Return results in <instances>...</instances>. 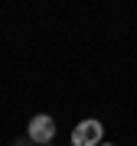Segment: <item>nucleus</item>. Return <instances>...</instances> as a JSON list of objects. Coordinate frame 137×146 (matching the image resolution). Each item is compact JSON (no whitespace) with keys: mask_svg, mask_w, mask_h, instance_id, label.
<instances>
[{"mask_svg":"<svg viewBox=\"0 0 137 146\" xmlns=\"http://www.w3.org/2000/svg\"><path fill=\"white\" fill-rule=\"evenodd\" d=\"M49 146H56V143H49Z\"/></svg>","mask_w":137,"mask_h":146,"instance_id":"5","label":"nucleus"},{"mask_svg":"<svg viewBox=\"0 0 137 146\" xmlns=\"http://www.w3.org/2000/svg\"><path fill=\"white\" fill-rule=\"evenodd\" d=\"M101 146H114V143H101Z\"/></svg>","mask_w":137,"mask_h":146,"instance_id":"4","label":"nucleus"},{"mask_svg":"<svg viewBox=\"0 0 137 146\" xmlns=\"http://www.w3.org/2000/svg\"><path fill=\"white\" fill-rule=\"evenodd\" d=\"M26 140L33 146H49L56 140V120L49 117V114H36L26 123Z\"/></svg>","mask_w":137,"mask_h":146,"instance_id":"1","label":"nucleus"},{"mask_svg":"<svg viewBox=\"0 0 137 146\" xmlns=\"http://www.w3.org/2000/svg\"><path fill=\"white\" fill-rule=\"evenodd\" d=\"M13 146H33V143H30V140H16Z\"/></svg>","mask_w":137,"mask_h":146,"instance_id":"3","label":"nucleus"},{"mask_svg":"<svg viewBox=\"0 0 137 146\" xmlns=\"http://www.w3.org/2000/svg\"><path fill=\"white\" fill-rule=\"evenodd\" d=\"M101 143H105V127H101V120H95V117L82 120L72 130V146H101Z\"/></svg>","mask_w":137,"mask_h":146,"instance_id":"2","label":"nucleus"}]
</instances>
